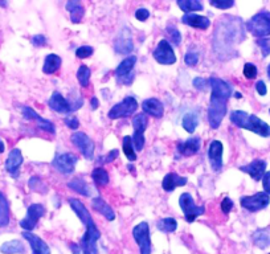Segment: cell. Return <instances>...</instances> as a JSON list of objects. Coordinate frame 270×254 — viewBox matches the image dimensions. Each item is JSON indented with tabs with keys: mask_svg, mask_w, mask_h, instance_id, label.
Wrapping results in <instances>:
<instances>
[{
	"mask_svg": "<svg viewBox=\"0 0 270 254\" xmlns=\"http://www.w3.org/2000/svg\"><path fill=\"white\" fill-rule=\"evenodd\" d=\"M142 109L147 115L154 118H162L164 114V106L157 98H149L142 103Z\"/></svg>",
	"mask_w": 270,
	"mask_h": 254,
	"instance_id": "603a6c76",
	"label": "cell"
},
{
	"mask_svg": "<svg viewBox=\"0 0 270 254\" xmlns=\"http://www.w3.org/2000/svg\"><path fill=\"white\" fill-rule=\"evenodd\" d=\"M135 17H137L139 21H145L147 20L150 17V11L146 8H139L137 9V12H135Z\"/></svg>",
	"mask_w": 270,
	"mask_h": 254,
	"instance_id": "7dc6e473",
	"label": "cell"
},
{
	"mask_svg": "<svg viewBox=\"0 0 270 254\" xmlns=\"http://www.w3.org/2000/svg\"><path fill=\"white\" fill-rule=\"evenodd\" d=\"M133 39H131V33H130L129 29L121 31L114 41V51L118 54H125V53L133 52Z\"/></svg>",
	"mask_w": 270,
	"mask_h": 254,
	"instance_id": "ac0fdd59",
	"label": "cell"
},
{
	"mask_svg": "<svg viewBox=\"0 0 270 254\" xmlns=\"http://www.w3.org/2000/svg\"><path fill=\"white\" fill-rule=\"evenodd\" d=\"M257 45L261 48L262 57H268L270 54V39H258Z\"/></svg>",
	"mask_w": 270,
	"mask_h": 254,
	"instance_id": "7bdbcfd3",
	"label": "cell"
},
{
	"mask_svg": "<svg viewBox=\"0 0 270 254\" xmlns=\"http://www.w3.org/2000/svg\"><path fill=\"white\" fill-rule=\"evenodd\" d=\"M182 21L184 24L198 29H208L211 25V20L208 17L202 16V15H196V13H186L182 17Z\"/></svg>",
	"mask_w": 270,
	"mask_h": 254,
	"instance_id": "d4e9b609",
	"label": "cell"
},
{
	"mask_svg": "<svg viewBox=\"0 0 270 254\" xmlns=\"http://www.w3.org/2000/svg\"><path fill=\"white\" fill-rule=\"evenodd\" d=\"M269 113H270V110H269Z\"/></svg>",
	"mask_w": 270,
	"mask_h": 254,
	"instance_id": "94428289",
	"label": "cell"
},
{
	"mask_svg": "<svg viewBox=\"0 0 270 254\" xmlns=\"http://www.w3.org/2000/svg\"><path fill=\"white\" fill-rule=\"evenodd\" d=\"M258 74V70L257 68H256V65L252 64V62H246L245 65H244V76L248 78V80H253V78H256Z\"/></svg>",
	"mask_w": 270,
	"mask_h": 254,
	"instance_id": "60d3db41",
	"label": "cell"
},
{
	"mask_svg": "<svg viewBox=\"0 0 270 254\" xmlns=\"http://www.w3.org/2000/svg\"><path fill=\"white\" fill-rule=\"evenodd\" d=\"M94 49L92 47H89V45H84V47H80V48L76 51V56L78 58H88L93 54Z\"/></svg>",
	"mask_w": 270,
	"mask_h": 254,
	"instance_id": "b9f144b4",
	"label": "cell"
},
{
	"mask_svg": "<svg viewBox=\"0 0 270 254\" xmlns=\"http://www.w3.org/2000/svg\"><path fill=\"white\" fill-rule=\"evenodd\" d=\"M69 248H70V250L73 252V254H81V248L77 244H74V242H72L70 245H69Z\"/></svg>",
	"mask_w": 270,
	"mask_h": 254,
	"instance_id": "11a10c76",
	"label": "cell"
},
{
	"mask_svg": "<svg viewBox=\"0 0 270 254\" xmlns=\"http://www.w3.org/2000/svg\"><path fill=\"white\" fill-rule=\"evenodd\" d=\"M207 85H210V84H208V81L204 80V78H195L194 80V86L199 90H206Z\"/></svg>",
	"mask_w": 270,
	"mask_h": 254,
	"instance_id": "f907efd6",
	"label": "cell"
},
{
	"mask_svg": "<svg viewBox=\"0 0 270 254\" xmlns=\"http://www.w3.org/2000/svg\"><path fill=\"white\" fill-rule=\"evenodd\" d=\"M165 31H167V33H168L169 41H171L173 45L179 47L180 43H182V35H180V32H179V29L175 28L173 25H168Z\"/></svg>",
	"mask_w": 270,
	"mask_h": 254,
	"instance_id": "ab89813d",
	"label": "cell"
},
{
	"mask_svg": "<svg viewBox=\"0 0 270 254\" xmlns=\"http://www.w3.org/2000/svg\"><path fill=\"white\" fill-rule=\"evenodd\" d=\"M245 31L241 19L224 15L218 19L214 33V51L221 60H229L237 56L236 45L245 39Z\"/></svg>",
	"mask_w": 270,
	"mask_h": 254,
	"instance_id": "6da1fadb",
	"label": "cell"
},
{
	"mask_svg": "<svg viewBox=\"0 0 270 254\" xmlns=\"http://www.w3.org/2000/svg\"><path fill=\"white\" fill-rule=\"evenodd\" d=\"M208 160L215 172L221 171L222 168V145L218 141H214L208 149Z\"/></svg>",
	"mask_w": 270,
	"mask_h": 254,
	"instance_id": "d6986e66",
	"label": "cell"
},
{
	"mask_svg": "<svg viewBox=\"0 0 270 254\" xmlns=\"http://www.w3.org/2000/svg\"><path fill=\"white\" fill-rule=\"evenodd\" d=\"M123 152L127 156L130 161L137 160V153L134 151L133 141H131V137H125L123 138Z\"/></svg>",
	"mask_w": 270,
	"mask_h": 254,
	"instance_id": "f35d334b",
	"label": "cell"
},
{
	"mask_svg": "<svg viewBox=\"0 0 270 254\" xmlns=\"http://www.w3.org/2000/svg\"><path fill=\"white\" fill-rule=\"evenodd\" d=\"M200 146H202L200 138L194 137L182 142V143H179L177 149H179V152L184 155V156H192V155H195V153H198L200 151Z\"/></svg>",
	"mask_w": 270,
	"mask_h": 254,
	"instance_id": "cb8c5ba5",
	"label": "cell"
},
{
	"mask_svg": "<svg viewBox=\"0 0 270 254\" xmlns=\"http://www.w3.org/2000/svg\"><path fill=\"white\" fill-rule=\"evenodd\" d=\"M253 241L260 249H266L268 246H270V233H268L266 230H257L253 234Z\"/></svg>",
	"mask_w": 270,
	"mask_h": 254,
	"instance_id": "e575fe53",
	"label": "cell"
},
{
	"mask_svg": "<svg viewBox=\"0 0 270 254\" xmlns=\"http://www.w3.org/2000/svg\"><path fill=\"white\" fill-rule=\"evenodd\" d=\"M177 228V222L175 218L172 217H167V218H162L161 221L158 222V229L163 232V233H172L175 232Z\"/></svg>",
	"mask_w": 270,
	"mask_h": 254,
	"instance_id": "d590c367",
	"label": "cell"
},
{
	"mask_svg": "<svg viewBox=\"0 0 270 254\" xmlns=\"http://www.w3.org/2000/svg\"><path fill=\"white\" fill-rule=\"evenodd\" d=\"M72 142L77 149L80 150L86 159H93L94 155V142L85 133H76L72 135Z\"/></svg>",
	"mask_w": 270,
	"mask_h": 254,
	"instance_id": "2e32d148",
	"label": "cell"
},
{
	"mask_svg": "<svg viewBox=\"0 0 270 254\" xmlns=\"http://www.w3.org/2000/svg\"><path fill=\"white\" fill-rule=\"evenodd\" d=\"M256 90H257V93L260 96H265L268 93V89H266V85L264 81H258L257 84H256Z\"/></svg>",
	"mask_w": 270,
	"mask_h": 254,
	"instance_id": "f5cc1de1",
	"label": "cell"
},
{
	"mask_svg": "<svg viewBox=\"0 0 270 254\" xmlns=\"http://www.w3.org/2000/svg\"><path fill=\"white\" fill-rule=\"evenodd\" d=\"M21 163H23L21 151L19 149H13L9 152L7 160H5V169H7V172L16 178L17 174H19V168H20Z\"/></svg>",
	"mask_w": 270,
	"mask_h": 254,
	"instance_id": "44dd1931",
	"label": "cell"
},
{
	"mask_svg": "<svg viewBox=\"0 0 270 254\" xmlns=\"http://www.w3.org/2000/svg\"><path fill=\"white\" fill-rule=\"evenodd\" d=\"M262 187H264L265 194L270 195V171L265 172V175H264V178H262Z\"/></svg>",
	"mask_w": 270,
	"mask_h": 254,
	"instance_id": "c3c4849f",
	"label": "cell"
},
{
	"mask_svg": "<svg viewBox=\"0 0 270 254\" xmlns=\"http://www.w3.org/2000/svg\"><path fill=\"white\" fill-rule=\"evenodd\" d=\"M4 150H5V146H4V143H3V141H1V139H0V153H1V152H4Z\"/></svg>",
	"mask_w": 270,
	"mask_h": 254,
	"instance_id": "6f0895ef",
	"label": "cell"
},
{
	"mask_svg": "<svg viewBox=\"0 0 270 254\" xmlns=\"http://www.w3.org/2000/svg\"><path fill=\"white\" fill-rule=\"evenodd\" d=\"M45 214V208L41 204H32L27 210V216L20 221V226L25 232L36 228L37 222Z\"/></svg>",
	"mask_w": 270,
	"mask_h": 254,
	"instance_id": "4fadbf2b",
	"label": "cell"
},
{
	"mask_svg": "<svg viewBox=\"0 0 270 254\" xmlns=\"http://www.w3.org/2000/svg\"><path fill=\"white\" fill-rule=\"evenodd\" d=\"M90 105H92V109L96 110L98 107V105H100V102H98V100L96 97L92 98V101H90Z\"/></svg>",
	"mask_w": 270,
	"mask_h": 254,
	"instance_id": "9f6ffc18",
	"label": "cell"
},
{
	"mask_svg": "<svg viewBox=\"0 0 270 254\" xmlns=\"http://www.w3.org/2000/svg\"><path fill=\"white\" fill-rule=\"evenodd\" d=\"M184 62L188 66H195L199 62V53L196 52H187L184 56Z\"/></svg>",
	"mask_w": 270,
	"mask_h": 254,
	"instance_id": "f6af8a7d",
	"label": "cell"
},
{
	"mask_svg": "<svg viewBox=\"0 0 270 254\" xmlns=\"http://www.w3.org/2000/svg\"><path fill=\"white\" fill-rule=\"evenodd\" d=\"M208 84L212 89L210 107H208V122L212 129H218L225 117L226 102L233 93V88L226 81L217 77H211Z\"/></svg>",
	"mask_w": 270,
	"mask_h": 254,
	"instance_id": "7a4b0ae2",
	"label": "cell"
},
{
	"mask_svg": "<svg viewBox=\"0 0 270 254\" xmlns=\"http://www.w3.org/2000/svg\"><path fill=\"white\" fill-rule=\"evenodd\" d=\"M135 64H137V57L130 56L118 65V68L115 69V73H114L118 84L126 85V86H130L133 84L134 78H135V74H134Z\"/></svg>",
	"mask_w": 270,
	"mask_h": 254,
	"instance_id": "52a82bcc",
	"label": "cell"
},
{
	"mask_svg": "<svg viewBox=\"0 0 270 254\" xmlns=\"http://www.w3.org/2000/svg\"><path fill=\"white\" fill-rule=\"evenodd\" d=\"M147 125H149V119H147L145 114H137L134 117V135L131 137V141H133V146L138 151H142L143 147H145V137H143V134H145L146 129H147Z\"/></svg>",
	"mask_w": 270,
	"mask_h": 254,
	"instance_id": "8fae6325",
	"label": "cell"
},
{
	"mask_svg": "<svg viewBox=\"0 0 270 254\" xmlns=\"http://www.w3.org/2000/svg\"><path fill=\"white\" fill-rule=\"evenodd\" d=\"M61 64H62V60H61L60 56H57V54H48L44 60L43 72L45 74H53V73L57 72L60 69Z\"/></svg>",
	"mask_w": 270,
	"mask_h": 254,
	"instance_id": "f1b7e54d",
	"label": "cell"
},
{
	"mask_svg": "<svg viewBox=\"0 0 270 254\" xmlns=\"http://www.w3.org/2000/svg\"><path fill=\"white\" fill-rule=\"evenodd\" d=\"M65 125L68 126L69 129L77 130L80 127V121L77 119V117H66L65 118Z\"/></svg>",
	"mask_w": 270,
	"mask_h": 254,
	"instance_id": "bcb514c9",
	"label": "cell"
},
{
	"mask_svg": "<svg viewBox=\"0 0 270 254\" xmlns=\"http://www.w3.org/2000/svg\"><path fill=\"white\" fill-rule=\"evenodd\" d=\"M0 252L3 254H25V246L19 240L4 242L0 246Z\"/></svg>",
	"mask_w": 270,
	"mask_h": 254,
	"instance_id": "f546056e",
	"label": "cell"
},
{
	"mask_svg": "<svg viewBox=\"0 0 270 254\" xmlns=\"http://www.w3.org/2000/svg\"><path fill=\"white\" fill-rule=\"evenodd\" d=\"M21 111H23V117H24L25 119H28V121H35L41 130H44L47 133L54 134L56 129H54V125H53L52 122L48 121V119H44V118H41L32 107L24 106V107L21 109Z\"/></svg>",
	"mask_w": 270,
	"mask_h": 254,
	"instance_id": "e0dca14e",
	"label": "cell"
},
{
	"mask_svg": "<svg viewBox=\"0 0 270 254\" xmlns=\"http://www.w3.org/2000/svg\"><path fill=\"white\" fill-rule=\"evenodd\" d=\"M90 69L86 66V65H81L78 68V72H77V80L80 82V85L82 88H88L89 86V81H90Z\"/></svg>",
	"mask_w": 270,
	"mask_h": 254,
	"instance_id": "74e56055",
	"label": "cell"
},
{
	"mask_svg": "<svg viewBox=\"0 0 270 254\" xmlns=\"http://www.w3.org/2000/svg\"><path fill=\"white\" fill-rule=\"evenodd\" d=\"M154 58L162 65H172L176 62V56L173 53V49L169 44V41L162 40L158 44L157 49L154 51Z\"/></svg>",
	"mask_w": 270,
	"mask_h": 254,
	"instance_id": "5bb4252c",
	"label": "cell"
},
{
	"mask_svg": "<svg viewBox=\"0 0 270 254\" xmlns=\"http://www.w3.org/2000/svg\"><path fill=\"white\" fill-rule=\"evenodd\" d=\"M266 73H268V77H269L270 80V64L268 65V68H266Z\"/></svg>",
	"mask_w": 270,
	"mask_h": 254,
	"instance_id": "680465c9",
	"label": "cell"
},
{
	"mask_svg": "<svg viewBox=\"0 0 270 254\" xmlns=\"http://www.w3.org/2000/svg\"><path fill=\"white\" fill-rule=\"evenodd\" d=\"M48 105L49 107L52 110H54L56 113L68 114L80 109L81 106L84 105V100H82V98H77L76 101L69 102L65 100V97L62 94L58 93V92H54V93L52 94L51 100H49Z\"/></svg>",
	"mask_w": 270,
	"mask_h": 254,
	"instance_id": "8992f818",
	"label": "cell"
},
{
	"mask_svg": "<svg viewBox=\"0 0 270 254\" xmlns=\"http://www.w3.org/2000/svg\"><path fill=\"white\" fill-rule=\"evenodd\" d=\"M92 205H93L94 210H97L98 213L104 214L109 221H113L114 218H115V213L111 209V206L105 200H102L101 198H94L93 202H92Z\"/></svg>",
	"mask_w": 270,
	"mask_h": 254,
	"instance_id": "4316f807",
	"label": "cell"
},
{
	"mask_svg": "<svg viewBox=\"0 0 270 254\" xmlns=\"http://www.w3.org/2000/svg\"><path fill=\"white\" fill-rule=\"evenodd\" d=\"M66 9L70 13V20L74 24H78L82 20V17L85 15L84 5L81 4L80 1H76V0H72V1H68L66 3Z\"/></svg>",
	"mask_w": 270,
	"mask_h": 254,
	"instance_id": "83f0119b",
	"label": "cell"
},
{
	"mask_svg": "<svg viewBox=\"0 0 270 254\" xmlns=\"http://www.w3.org/2000/svg\"><path fill=\"white\" fill-rule=\"evenodd\" d=\"M77 160H78V159H77L76 155H73V153L70 152H66L61 153V155H57V156L54 157V160L52 161V164L58 172H61V174L64 175H69L74 171Z\"/></svg>",
	"mask_w": 270,
	"mask_h": 254,
	"instance_id": "9a60e30c",
	"label": "cell"
},
{
	"mask_svg": "<svg viewBox=\"0 0 270 254\" xmlns=\"http://www.w3.org/2000/svg\"><path fill=\"white\" fill-rule=\"evenodd\" d=\"M270 196L265 192H258L253 196H242L240 199V204L244 209L249 210L252 213L258 212V210L265 209L266 206L269 205Z\"/></svg>",
	"mask_w": 270,
	"mask_h": 254,
	"instance_id": "9c48e42d",
	"label": "cell"
},
{
	"mask_svg": "<svg viewBox=\"0 0 270 254\" xmlns=\"http://www.w3.org/2000/svg\"><path fill=\"white\" fill-rule=\"evenodd\" d=\"M177 5L186 13H192L195 11H203V4L198 0H177Z\"/></svg>",
	"mask_w": 270,
	"mask_h": 254,
	"instance_id": "836d02e7",
	"label": "cell"
},
{
	"mask_svg": "<svg viewBox=\"0 0 270 254\" xmlns=\"http://www.w3.org/2000/svg\"><path fill=\"white\" fill-rule=\"evenodd\" d=\"M9 224V204L4 194L0 191V228H4Z\"/></svg>",
	"mask_w": 270,
	"mask_h": 254,
	"instance_id": "4dcf8cb0",
	"label": "cell"
},
{
	"mask_svg": "<svg viewBox=\"0 0 270 254\" xmlns=\"http://www.w3.org/2000/svg\"><path fill=\"white\" fill-rule=\"evenodd\" d=\"M269 254H270V253H269Z\"/></svg>",
	"mask_w": 270,
	"mask_h": 254,
	"instance_id": "6125c7cd",
	"label": "cell"
},
{
	"mask_svg": "<svg viewBox=\"0 0 270 254\" xmlns=\"http://www.w3.org/2000/svg\"><path fill=\"white\" fill-rule=\"evenodd\" d=\"M133 236L139 246L141 254H151V240H150V226L146 221L138 224L133 229Z\"/></svg>",
	"mask_w": 270,
	"mask_h": 254,
	"instance_id": "7c38bea8",
	"label": "cell"
},
{
	"mask_svg": "<svg viewBox=\"0 0 270 254\" xmlns=\"http://www.w3.org/2000/svg\"><path fill=\"white\" fill-rule=\"evenodd\" d=\"M187 184V179L183 178V176H179L177 174H167L162 182V187L165 192H172L176 187H183Z\"/></svg>",
	"mask_w": 270,
	"mask_h": 254,
	"instance_id": "484cf974",
	"label": "cell"
},
{
	"mask_svg": "<svg viewBox=\"0 0 270 254\" xmlns=\"http://www.w3.org/2000/svg\"><path fill=\"white\" fill-rule=\"evenodd\" d=\"M179 205L182 208L183 213H184V218L187 222H194L199 216H202L206 212V208L203 205H196L194 202V199L190 194H183L179 199Z\"/></svg>",
	"mask_w": 270,
	"mask_h": 254,
	"instance_id": "ba28073f",
	"label": "cell"
},
{
	"mask_svg": "<svg viewBox=\"0 0 270 254\" xmlns=\"http://www.w3.org/2000/svg\"><path fill=\"white\" fill-rule=\"evenodd\" d=\"M246 29L253 36L260 37V39H266L268 36H270V12L262 11V12L254 15L246 23Z\"/></svg>",
	"mask_w": 270,
	"mask_h": 254,
	"instance_id": "5b68a950",
	"label": "cell"
},
{
	"mask_svg": "<svg viewBox=\"0 0 270 254\" xmlns=\"http://www.w3.org/2000/svg\"><path fill=\"white\" fill-rule=\"evenodd\" d=\"M23 237L29 242V245L32 248V254H51L49 246L40 237L29 232H23Z\"/></svg>",
	"mask_w": 270,
	"mask_h": 254,
	"instance_id": "7402d4cb",
	"label": "cell"
},
{
	"mask_svg": "<svg viewBox=\"0 0 270 254\" xmlns=\"http://www.w3.org/2000/svg\"><path fill=\"white\" fill-rule=\"evenodd\" d=\"M234 97H236V98H241L242 96L240 93H236V94H234Z\"/></svg>",
	"mask_w": 270,
	"mask_h": 254,
	"instance_id": "91938a15",
	"label": "cell"
},
{
	"mask_svg": "<svg viewBox=\"0 0 270 254\" xmlns=\"http://www.w3.org/2000/svg\"><path fill=\"white\" fill-rule=\"evenodd\" d=\"M230 121L240 129L249 130L262 138L270 137V126L256 115L248 114L241 110H234L230 113Z\"/></svg>",
	"mask_w": 270,
	"mask_h": 254,
	"instance_id": "277c9868",
	"label": "cell"
},
{
	"mask_svg": "<svg viewBox=\"0 0 270 254\" xmlns=\"http://www.w3.org/2000/svg\"><path fill=\"white\" fill-rule=\"evenodd\" d=\"M69 204L72 206V209L74 210V213L78 216L81 222L86 226V232H85L84 237L81 238V250L84 252V254H98L97 241L101 237V233H100L92 214L78 199H69Z\"/></svg>",
	"mask_w": 270,
	"mask_h": 254,
	"instance_id": "3957f363",
	"label": "cell"
},
{
	"mask_svg": "<svg viewBox=\"0 0 270 254\" xmlns=\"http://www.w3.org/2000/svg\"><path fill=\"white\" fill-rule=\"evenodd\" d=\"M45 43H47V39L43 35H36L32 37V44L35 47H44Z\"/></svg>",
	"mask_w": 270,
	"mask_h": 254,
	"instance_id": "816d5d0a",
	"label": "cell"
},
{
	"mask_svg": "<svg viewBox=\"0 0 270 254\" xmlns=\"http://www.w3.org/2000/svg\"><path fill=\"white\" fill-rule=\"evenodd\" d=\"M182 125L184 127L187 133L194 134L196 127L199 125V115L198 113H195V111H191V113H187L184 117H183Z\"/></svg>",
	"mask_w": 270,
	"mask_h": 254,
	"instance_id": "1f68e13d",
	"label": "cell"
},
{
	"mask_svg": "<svg viewBox=\"0 0 270 254\" xmlns=\"http://www.w3.org/2000/svg\"><path fill=\"white\" fill-rule=\"evenodd\" d=\"M68 187L69 188H72L74 192H77V194L80 195H84V196H90V188H89L88 183L85 182L84 179H80V178H76L73 179L72 182L68 183Z\"/></svg>",
	"mask_w": 270,
	"mask_h": 254,
	"instance_id": "d6a6232c",
	"label": "cell"
},
{
	"mask_svg": "<svg viewBox=\"0 0 270 254\" xmlns=\"http://www.w3.org/2000/svg\"><path fill=\"white\" fill-rule=\"evenodd\" d=\"M240 169L242 172L250 175L253 180L258 182V180H261L264 178V175L266 172V161L262 160V159H254L249 164L240 167Z\"/></svg>",
	"mask_w": 270,
	"mask_h": 254,
	"instance_id": "ffe728a7",
	"label": "cell"
},
{
	"mask_svg": "<svg viewBox=\"0 0 270 254\" xmlns=\"http://www.w3.org/2000/svg\"><path fill=\"white\" fill-rule=\"evenodd\" d=\"M138 109V102L134 97H126L119 103L114 105L109 111L110 119H118V118H127L133 115Z\"/></svg>",
	"mask_w": 270,
	"mask_h": 254,
	"instance_id": "30bf717a",
	"label": "cell"
},
{
	"mask_svg": "<svg viewBox=\"0 0 270 254\" xmlns=\"http://www.w3.org/2000/svg\"><path fill=\"white\" fill-rule=\"evenodd\" d=\"M211 5L212 7H216V8L218 9H228L230 8V7H233L234 5V1H232V0H220V1H216V0H212L211 1Z\"/></svg>",
	"mask_w": 270,
	"mask_h": 254,
	"instance_id": "ee69618b",
	"label": "cell"
},
{
	"mask_svg": "<svg viewBox=\"0 0 270 254\" xmlns=\"http://www.w3.org/2000/svg\"><path fill=\"white\" fill-rule=\"evenodd\" d=\"M92 178H93L94 183L100 187L108 186V183H109V174H108V172H106V169L104 168L93 169V172H92Z\"/></svg>",
	"mask_w": 270,
	"mask_h": 254,
	"instance_id": "8d00e7d4",
	"label": "cell"
},
{
	"mask_svg": "<svg viewBox=\"0 0 270 254\" xmlns=\"http://www.w3.org/2000/svg\"><path fill=\"white\" fill-rule=\"evenodd\" d=\"M118 156V151L117 150H111L109 153H108V156L105 157V160H104V163H111V161L115 159V157ZM102 163V161H101Z\"/></svg>",
	"mask_w": 270,
	"mask_h": 254,
	"instance_id": "db71d44e",
	"label": "cell"
},
{
	"mask_svg": "<svg viewBox=\"0 0 270 254\" xmlns=\"http://www.w3.org/2000/svg\"><path fill=\"white\" fill-rule=\"evenodd\" d=\"M233 208V202L230 200V199H224L221 203V210L224 212V213H229L230 209Z\"/></svg>",
	"mask_w": 270,
	"mask_h": 254,
	"instance_id": "681fc988",
	"label": "cell"
}]
</instances>
